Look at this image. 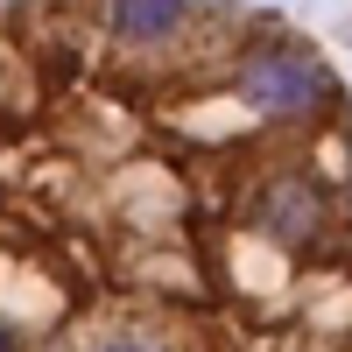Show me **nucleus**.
I'll use <instances>...</instances> for the list:
<instances>
[{"label": "nucleus", "instance_id": "39448f33", "mask_svg": "<svg viewBox=\"0 0 352 352\" xmlns=\"http://www.w3.org/2000/svg\"><path fill=\"white\" fill-rule=\"evenodd\" d=\"M99 352H155V345H141V338H120V345H99Z\"/></svg>", "mask_w": 352, "mask_h": 352}, {"label": "nucleus", "instance_id": "20e7f679", "mask_svg": "<svg viewBox=\"0 0 352 352\" xmlns=\"http://www.w3.org/2000/svg\"><path fill=\"white\" fill-rule=\"evenodd\" d=\"M0 352H21V338H14V324L0 317Z\"/></svg>", "mask_w": 352, "mask_h": 352}, {"label": "nucleus", "instance_id": "f03ea898", "mask_svg": "<svg viewBox=\"0 0 352 352\" xmlns=\"http://www.w3.org/2000/svg\"><path fill=\"white\" fill-rule=\"evenodd\" d=\"M184 28V8L176 0H120L113 8V36L120 43H169Z\"/></svg>", "mask_w": 352, "mask_h": 352}, {"label": "nucleus", "instance_id": "7ed1b4c3", "mask_svg": "<svg viewBox=\"0 0 352 352\" xmlns=\"http://www.w3.org/2000/svg\"><path fill=\"white\" fill-rule=\"evenodd\" d=\"M261 219H268L282 240H310L317 232V190L310 184H275L268 204H261Z\"/></svg>", "mask_w": 352, "mask_h": 352}, {"label": "nucleus", "instance_id": "f257e3e1", "mask_svg": "<svg viewBox=\"0 0 352 352\" xmlns=\"http://www.w3.org/2000/svg\"><path fill=\"white\" fill-rule=\"evenodd\" d=\"M240 99L268 120H303L331 99V71L303 50H254L240 64Z\"/></svg>", "mask_w": 352, "mask_h": 352}]
</instances>
